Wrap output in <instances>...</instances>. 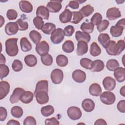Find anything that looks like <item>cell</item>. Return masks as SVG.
<instances>
[{
	"label": "cell",
	"mask_w": 125,
	"mask_h": 125,
	"mask_svg": "<svg viewBox=\"0 0 125 125\" xmlns=\"http://www.w3.org/2000/svg\"><path fill=\"white\" fill-rule=\"evenodd\" d=\"M63 31H64L65 36L70 37V36H71L73 35V34L74 33L75 29L72 25H69L66 26L64 28Z\"/></svg>",
	"instance_id": "cell-52"
},
{
	"label": "cell",
	"mask_w": 125,
	"mask_h": 125,
	"mask_svg": "<svg viewBox=\"0 0 125 125\" xmlns=\"http://www.w3.org/2000/svg\"><path fill=\"white\" fill-rule=\"evenodd\" d=\"M67 115L72 120H77L81 118L82 113L80 108L77 106H70L67 111Z\"/></svg>",
	"instance_id": "cell-7"
},
{
	"label": "cell",
	"mask_w": 125,
	"mask_h": 125,
	"mask_svg": "<svg viewBox=\"0 0 125 125\" xmlns=\"http://www.w3.org/2000/svg\"><path fill=\"white\" fill-rule=\"evenodd\" d=\"M80 64L85 69H90L92 61L88 58H83L80 60Z\"/></svg>",
	"instance_id": "cell-44"
},
{
	"label": "cell",
	"mask_w": 125,
	"mask_h": 125,
	"mask_svg": "<svg viewBox=\"0 0 125 125\" xmlns=\"http://www.w3.org/2000/svg\"><path fill=\"white\" fill-rule=\"evenodd\" d=\"M62 0H51L46 5V8L51 13H57L62 9Z\"/></svg>",
	"instance_id": "cell-8"
},
{
	"label": "cell",
	"mask_w": 125,
	"mask_h": 125,
	"mask_svg": "<svg viewBox=\"0 0 125 125\" xmlns=\"http://www.w3.org/2000/svg\"><path fill=\"white\" fill-rule=\"evenodd\" d=\"M64 31L61 28L56 29L51 34L50 40L54 44L61 43L64 38Z\"/></svg>",
	"instance_id": "cell-4"
},
{
	"label": "cell",
	"mask_w": 125,
	"mask_h": 125,
	"mask_svg": "<svg viewBox=\"0 0 125 125\" xmlns=\"http://www.w3.org/2000/svg\"><path fill=\"white\" fill-rule=\"evenodd\" d=\"M116 25H119V26H122L124 28H125V19L124 18L119 20L117 22V23L116 24Z\"/></svg>",
	"instance_id": "cell-59"
},
{
	"label": "cell",
	"mask_w": 125,
	"mask_h": 125,
	"mask_svg": "<svg viewBox=\"0 0 125 125\" xmlns=\"http://www.w3.org/2000/svg\"><path fill=\"white\" fill-rule=\"evenodd\" d=\"M0 18H1V20H0V27H1L2 25L4 23V18H3V17L2 16H0Z\"/></svg>",
	"instance_id": "cell-62"
},
{
	"label": "cell",
	"mask_w": 125,
	"mask_h": 125,
	"mask_svg": "<svg viewBox=\"0 0 125 125\" xmlns=\"http://www.w3.org/2000/svg\"><path fill=\"white\" fill-rule=\"evenodd\" d=\"M88 51V44L85 42H78L77 43V54L78 56H82L86 53Z\"/></svg>",
	"instance_id": "cell-24"
},
{
	"label": "cell",
	"mask_w": 125,
	"mask_h": 125,
	"mask_svg": "<svg viewBox=\"0 0 125 125\" xmlns=\"http://www.w3.org/2000/svg\"><path fill=\"white\" fill-rule=\"evenodd\" d=\"M68 62V60L66 56L64 55H59L56 58V63L59 66L64 67Z\"/></svg>",
	"instance_id": "cell-38"
},
{
	"label": "cell",
	"mask_w": 125,
	"mask_h": 125,
	"mask_svg": "<svg viewBox=\"0 0 125 125\" xmlns=\"http://www.w3.org/2000/svg\"><path fill=\"white\" fill-rule=\"evenodd\" d=\"M7 115V110L5 108L0 106V121H4Z\"/></svg>",
	"instance_id": "cell-54"
},
{
	"label": "cell",
	"mask_w": 125,
	"mask_h": 125,
	"mask_svg": "<svg viewBox=\"0 0 125 125\" xmlns=\"http://www.w3.org/2000/svg\"><path fill=\"white\" fill-rule=\"evenodd\" d=\"M24 62L28 66L33 67L37 63V59L35 55L29 54L25 57Z\"/></svg>",
	"instance_id": "cell-31"
},
{
	"label": "cell",
	"mask_w": 125,
	"mask_h": 125,
	"mask_svg": "<svg viewBox=\"0 0 125 125\" xmlns=\"http://www.w3.org/2000/svg\"><path fill=\"white\" fill-rule=\"evenodd\" d=\"M117 108L118 110L121 113L125 112V100H122L120 101L117 104Z\"/></svg>",
	"instance_id": "cell-53"
},
{
	"label": "cell",
	"mask_w": 125,
	"mask_h": 125,
	"mask_svg": "<svg viewBox=\"0 0 125 125\" xmlns=\"http://www.w3.org/2000/svg\"><path fill=\"white\" fill-rule=\"evenodd\" d=\"M82 107L85 111L90 112L94 110L95 103L92 99L88 98L85 99L82 103Z\"/></svg>",
	"instance_id": "cell-19"
},
{
	"label": "cell",
	"mask_w": 125,
	"mask_h": 125,
	"mask_svg": "<svg viewBox=\"0 0 125 125\" xmlns=\"http://www.w3.org/2000/svg\"><path fill=\"white\" fill-rule=\"evenodd\" d=\"M56 29V25L51 22H46L44 24L42 28V31L47 35L51 34Z\"/></svg>",
	"instance_id": "cell-29"
},
{
	"label": "cell",
	"mask_w": 125,
	"mask_h": 125,
	"mask_svg": "<svg viewBox=\"0 0 125 125\" xmlns=\"http://www.w3.org/2000/svg\"><path fill=\"white\" fill-rule=\"evenodd\" d=\"M45 124L46 125H59L60 123L57 120V119L55 117H52L51 118L47 119L45 120Z\"/></svg>",
	"instance_id": "cell-55"
},
{
	"label": "cell",
	"mask_w": 125,
	"mask_h": 125,
	"mask_svg": "<svg viewBox=\"0 0 125 125\" xmlns=\"http://www.w3.org/2000/svg\"><path fill=\"white\" fill-rule=\"evenodd\" d=\"M98 40L100 43L104 48L106 47L110 41V38L109 36L107 33H101L100 34L98 38Z\"/></svg>",
	"instance_id": "cell-30"
},
{
	"label": "cell",
	"mask_w": 125,
	"mask_h": 125,
	"mask_svg": "<svg viewBox=\"0 0 125 125\" xmlns=\"http://www.w3.org/2000/svg\"><path fill=\"white\" fill-rule=\"evenodd\" d=\"M79 4L80 3L77 0H71L69 1L68 6L72 9H76L79 7Z\"/></svg>",
	"instance_id": "cell-56"
},
{
	"label": "cell",
	"mask_w": 125,
	"mask_h": 125,
	"mask_svg": "<svg viewBox=\"0 0 125 125\" xmlns=\"http://www.w3.org/2000/svg\"><path fill=\"white\" fill-rule=\"evenodd\" d=\"M16 22L18 25L19 30L21 31H25L28 28V23L27 22L23 21L21 19H18Z\"/></svg>",
	"instance_id": "cell-49"
},
{
	"label": "cell",
	"mask_w": 125,
	"mask_h": 125,
	"mask_svg": "<svg viewBox=\"0 0 125 125\" xmlns=\"http://www.w3.org/2000/svg\"><path fill=\"white\" fill-rule=\"evenodd\" d=\"M102 90L101 86L97 83L91 84L89 87V92L92 96H99L102 93Z\"/></svg>",
	"instance_id": "cell-23"
},
{
	"label": "cell",
	"mask_w": 125,
	"mask_h": 125,
	"mask_svg": "<svg viewBox=\"0 0 125 125\" xmlns=\"http://www.w3.org/2000/svg\"><path fill=\"white\" fill-rule=\"evenodd\" d=\"M21 49L23 52H28L31 50L32 46L29 40L26 37H22L20 40Z\"/></svg>",
	"instance_id": "cell-27"
},
{
	"label": "cell",
	"mask_w": 125,
	"mask_h": 125,
	"mask_svg": "<svg viewBox=\"0 0 125 125\" xmlns=\"http://www.w3.org/2000/svg\"><path fill=\"white\" fill-rule=\"evenodd\" d=\"M10 84L5 81L0 82V100H2L9 93L10 91Z\"/></svg>",
	"instance_id": "cell-14"
},
{
	"label": "cell",
	"mask_w": 125,
	"mask_h": 125,
	"mask_svg": "<svg viewBox=\"0 0 125 125\" xmlns=\"http://www.w3.org/2000/svg\"><path fill=\"white\" fill-rule=\"evenodd\" d=\"M22 67V63L19 60H15L12 64V68L15 72H19L21 71Z\"/></svg>",
	"instance_id": "cell-48"
},
{
	"label": "cell",
	"mask_w": 125,
	"mask_h": 125,
	"mask_svg": "<svg viewBox=\"0 0 125 125\" xmlns=\"http://www.w3.org/2000/svg\"><path fill=\"white\" fill-rule=\"evenodd\" d=\"M19 7L22 12L26 13H29L33 10V5L27 0H21L19 2Z\"/></svg>",
	"instance_id": "cell-22"
},
{
	"label": "cell",
	"mask_w": 125,
	"mask_h": 125,
	"mask_svg": "<svg viewBox=\"0 0 125 125\" xmlns=\"http://www.w3.org/2000/svg\"><path fill=\"white\" fill-rule=\"evenodd\" d=\"M75 38L78 42L83 41L86 43H88L91 39V37L89 34L80 31L76 32Z\"/></svg>",
	"instance_id": "cell-25"
},
{
	"label": "cell",
	"mask_w": 125,
	"mask_h": 125,
	"mask_svg": "<svg viewBox=\"0 0 125 125\" xmlns=\"http://www.w3.org/2000/svg\"><path fill=\"white\" fill-rule=\"evenodd\" d=\"M41 60L43 64L46 66H50L53 63V58L51 55L47 54L44 56H41Z\"/></svg>",
	"instance_id": "cell-42"
},
{
	"label": "cell",
	"mask_w": 125,
	"mask_h": 125,
	"mask_svg": "<svg viewBox=\"0 0 125 125\" xmlns=\"http://www.w3.org/2000/svg\"><path fill=\"white\" fill-rule=\"evenodd\" d=\"M39 91H45L48 93V82L47 80H43L39 81L36 86L34 91V95Z\"/></svg>",
	"instance_id": "cell-18"
},
{
	"label": "cell",
	"mask_w": 125,
	"mask_h": 125,
	"mask_svg": "<svg viewBox=\"0 0 125 125\" xmlns=\"http://www.w3.org/2000/svg\"><path fill=\"white\" fill-rule=\"evenodd\" d=\"M9 73V67L5 64H0V78L2 80L8 76Z\"/></svg>",
	"instance_id": "cell-43"
},
{
	"label": "cell",
	"mask_w": 125,
	"mask_h": 125,
	"mask_svg": "<svg viewBox=\"0 0 125 125\" xmlns=\"http://www.w3.org/2000/svg\"><path fill=\"white\" fill-rule=\"evenodd\" d=\"M106 17L110 20H115L121 17V13L119 8L114 7L109 8L106 11Z\"/></svg>",
	"instance_id": "cell-11"
},
{
	"label": "cell",
	"mask_w": 125,
	"mask_h": 125,
	"mask_svg": "<svg viewBox=\"0 0 125 125\" xmlns=\"http://www.w3.org/2000/svg\"><path fill=\"white\" fill-rule=\"evenodd\" d=\"M120 93L121 95H122L123 97H125V86H123L120 90Z\"/></svg>",
	"instance_id": "cell-61"
},
{
	"label": "cell",
	"mask_w": 125,
	"mask_h": 125,
	"mask_svg": "<svg viewBox=\"0 0 125 125\" xmlns=\"http://www.w3.org/2000/svg\"><path fill=\"white\" fill-rule=\"evenodd\" d=\"M104 67V64L103 61L101 60H96L92 61L90 69L92 72H100L102 71Z\"/></svg>",
	"instance_id": "cell-21"
},
{
	"label": "cell",
	"mask_w": 125,
	"mask_h": 125,
	"mask_svg": "<svg viewBox=\"0 0 125 125\" xmlns=\"http://www.w3.org/2000/svg\"><path fill=\"white\" fill-rule=\"evenodd\" d=\"M119 66L120 64L119 62L115 59H110L108 60L106 64L107 69L111 71H114Z\"/></svg>",
	"instance_id": "cell-37"
},
{
	"label": "cell",
	"mask_w": 125,
	"mask_h": 125,
	"mask_svg": "<svg viewBox=\"0 0 125 125\" xmlns=\"http://www.w3.org/2000/svg\"><path fill=\"white\" fill-rule=\"evenodd\" d=\"M94 25L92 22H83L80 26V29L85 33L87 34L91 33L94 30Z\"/></svg>",
	"instance_id": "cell-36"
},
{
	"label": "cell",
	"mask_w": 125,
	"mask_h": 125,
	"mask_svg": "<svg viewBox=\"0 0 125 125\" xmlns=\"http://www.w3.org/2000/svg\"><path fill=\"white\" fill-rule=\"evenodd\" d=\"M33 22L35 27L39 30L42 29V26L44 25V21L42 19L38 16L35 17L33 19Z\"/></svg>",
	"instance_id": "cell-46"
},
{
	"label": "cell",
	"mask_w": 125,
	"mask_h": 125,
	"mask_svg": "<svg viewBox=\"0 0 125 125\" xmlns=\"http://www.w3.org/2000/svg\"><path fill=\"white\" fill-rule=\"evenodd\" d=\"M34 94L30 91H25L21 95L20 101L24 104H27L31 103L33 99Z\"/></svg>",
	"instance_id": "cell-26"
},
{
	"label": "cell",
	"mask_w": 125,
	"mask_h": 125,
	"mask_svg": "<svg viewBox=\"0 0 125 125\" xmlns=\"http://www.w3.org/2000/svg\"><path fill=\"white\" fill-rule=\"evenodd\" d=\"M109 24V22L106 20H103L97 25V28L99 32H102L106 30Z\"/></svg>",
	"instance_id": "cell-47"
},
{
	"label": "cell",
	"mask_w": 125,
	"mask_h": 125,
	"mask_svg": "<svg viewBox=\"0 0 125 125\" xmlns=\"http://www.w3.org/2000/svg\"><path fill=\"white\" fill-rule=\"evenodd\" d=\"M72 19L70 22L74 24L79 23L83 18V15L80 11H72Z\"/></svg>",
	"instance_id": "cell-40"
},
{
	"label": "cell",
	"mask_w": 125,
	"mask_h": 125,
	"mask_svg": "<svg viewBox=\"0 0 125 125\" xmlns=\"http://www.w3.org/2000/svg\"><path fill=\"white\" fill-rule=\"evenodd\" d=\"M7 125H20V123L16 120H15L14 119H11L7 123Z\"/></svg>",
	"instance_id": "cell-58"
},
{
	"label": "cell",
	"mask_w": 125,
	"mask_h": 125,
	"mask_svg": "<svg viewBox=\"0 0 125 125\" xmlns=\"http://www.w3.org/2000/svg\"><path fill=\"white\" fill-rule=\"evenodd\" d=\"M89 52L91 56L96 57L101 53V49L96 42H93L90 45Z\"/></svg>",
	"instance_id": "cell-32"
},
{
	"label": "cell",
	"mask_w": 125,
	"mask_h": 125,
	"mask_svg": "<svg viewBox=\"0 0 125 125\" xmlns=\"http://www.w3.org/2000/svg\"><path fill=\"white\" fill-rule=\"evenodd\" d=\"M114 76L119 83H122L125 80V69L122 67H119L114 71Z\"/></svg>",
	"instance_id": "cell-20"
},
{
	"label": "cell",
	"mask_w": 125,
	"mask_h": 125,
	"mask_svg": "<svg viewBox=\"0 0 125 125\" xmlns=\"http://www.w3.org/2000/svg\"><path fill=\"white\" fill-rule=\"evenodd\" d=\"M72 11L65 8L64 10L60 14L59 20L62 23H66L70 22L72 19Z\"/></svg>",
	"instance_id": "cell-16"
},
{
	"label": "cell",
	"mask_w": 125,
	"mask_h": 125,
	"mask_svg": "<svg viewBox=\"0 0 125 125\" xmlns=\"http://www.w3.org/2000/svg\"><path fill=\"white\" fill-rule=\"evenodd\" d=\"M36 101L40 104H44L49 101V96L48 93L45 91H39L34 95Z\"/></svg>",
	"instance_id": "cell-15"
},
{
	"label": "cell",
	"mask_w": 125,
	"mask_h": 125,
	"mask_svg": "<svg viewBox=\"0 0 125 125\" xmlns=\"http://www.w3.org/2000/svg\"><path fill=\"white\" fill-rule=\"evenodd\" d=\"M6 17L9 20H14L18 17V13L14 9H9L6 13Z\"/></svg>",
	"instance_id": "cell-50"
},
{
	"label": "cell",
	"mask_w": 125,
	"mask_h": 125,
	"mask_svg": "<svg viewBox=\"0 0 125 125\" xmlns=\"http://www.w3.org/2000/svg\"><path fill=\"white\" fill-rule=\"evenodd\" d=\"M37 124L35 119L31 116H28L25 118L23 121L24 125H36Z\"/></svg>",
	"instance_id": "cell-51"
},
{
	"label": "cell",
	"mask_w": 125,
	"mask_h": 125,
	"mask_svg": "<svg viewBox=\"0 0 125 125\" xmlns=\"http://www.w3.org/2000/svg\"><path fill=\"white\" fill-rule=\"evenodd\" d=\"M116 100L115 94L110 91H104L100 95V100L104 104L111 105L114 103Z\"/></svg>",
	"instance_id": "cell-3"
},
{
	"label": "cell",
	"mask_w": 125,
	"mask_h": 125,
	"mask_svg": "<svg viewBox=\"0 0 125 125\" xmlns=\"http://www.w3.org/2000/svg\"><path fill=\"white\" fill-rule=\"evenodd\" d=\"M19 30V27L16 22H9L5 26V32L9 36L15 35Z\"/></svg>",
	"instance_id": "cell-13"
},
{
	"label": "cell",
	"mask_w": 125,
	"mask_h": 125,
	"mask_svg": "<svg viewBox=\"0 0 125 125\" xmlns=\"http://www.w3.org/2000/svg\"><path fill=\"white\" fill-rule=\"evenodd\" d=\"M10 112L12 116L16 118H21L23 115V110L21 107L19 106L12 107Z\"/></svg>",
	"instance_id": "cell-41"
},
{
	"label": "cell",
	"mask_w": 125,
	"mask_h": 125,
	"mask_svg": "<svg viewBox=\"0 0 125 125\" xmlns=\"http://www.w3.org/2000/svg\"><path fill=\"white\" fill-rule=\"evenodd\" d=\"M124 28L122 26L115 25L110 27V32L113 37H119L122 35Z\"/></svg>",
	"instance_id": "cell-28"
},
{
	"label": "cell",
	"mask_w": 125,
	"mask_h": 125,
	"mask_svg": "<svg viewBox=\"0 0 125 125\" xmlns=\"http://www.w3.org/2000/svg\"><path fill=\"white\" fill-rule=\"evenodd\" d=\"M103 84L104 88L108 91L113 90L116 86V81L112 77L107 76L103 81Z\"/></svg>",
	"instance_id": "cell-10"
},
{
	"label": "cell",
	"mask_w": 125,
	"mask_h": 125,
	"mask_svg": "<svg viewBox=\"0 0 125 125\" xmlns=\"http://www.w3.org/2000/svg\"><path fill=\"white\" fill-rule=\"evenodd\" d=\"M36 15L43 19L48 20L49 17V11L46 7L41 5L38 7L37 9Z\"/></svg>",
	"instance_id": "cell-17"
},
{
	"label": "cell",
	"mask_w": 125,
	"mask_h": 125,
	"mask_svg": "<svg viewBox=\"0 0 125 125\" xmlns=\"http://www.w3.org/2000/svg\"><path fill=\"white\" fill-rule=\"evenodd\" d=\"M25 91L24 89L21 87H17L14 89L10 97V102L12 104L16 103L20 100L21 97Z\"/></svg>",
	"instance_id": "cell-12"
},
{
	"label": "cell",
	"mask_w": 125,
	"mask_h": 125,
	"mask_svg": "<svg viewBox=\"0 0 125 125\" xmlns=\"http://www.w3.org/2000/svg\"><path fill=\"white\" fill-rule=\"evenodd\" d=\"M29 36L32 42L36 44L40 42L42 39V35L41 33L35 30L31 31L29 34Z\"/></svg>",
	"instance_id": "cell-33"
},
{
	"label": "cell",
	"mask_w": 125,
	"mask_h": 125,
	"mask_svg": "<svg viewBox=\"0 0 125 125\" xmlns=\"http://www.w3.org/2000/svg\"><path fill=\"white\" fill-rule=\"evenodd\" d=\"M62 49L65 53H71L74 50V44L71 40L66 41L62 45Z\"/></svg>",
	"instance_id": "cell-35"
},
{
	"label": "cell",
	"mask_w": 125,
	"mask_h": 125,
	"mask_svg": "<svg viewBox=\"0 0 125 125\" xmlns=\"http://www.w3.org/2000/svg\"><path fill=\"white\" fill-rule=\"evenodd\" d=\"M94 11V8L90 4H87L83 6L80 9V12L82 13L83 17H88L91 15Z\"/></svg>",
	"instance_id": "cell-34"
},
{
	"label": "cell",
	"mask_w": 125,
	"mask_h": 125,
	"mask_svg": "<svg viewBox=\"0 0 125 125\" xmlns=\"http://www.w3.org/2000/svg\"><path fill=\"white\" fill-rule=\"evenodd\" d=\"M50 78L52 83L55 84H60L63 78V73L62 70L56 68L52 70L50 74Z\"/></svg>",
	"instance_id": "cell-6"
},
{
	"label": "cell",
	"mask_w": 125,
	"mask_h": 125,
	"mask_svg": "<svg viewBox=\"0 0 125 125\" xmlns=\"http://www.w3.org/2000/svg\"><path fill=\"white\" fill-rule=\"evenodd\" d=\"M35 50L40 56H43L48 54L49 45L46 41H42L36 44Z\"/></svg>",
	"instance_id": "cell-5"
},
{
	"label": "cell",
	"mask_w": 125,
	"mask_h": 125,
	"mask_svg": "<svg viewBox=\"0 0 125 125\" xmlns=\"http://www.w3.org/2000/svg\"><path fill=\"white\" fill-rule=\"evenodd\" d=\"M41 112L42 115L43 116L48 117L54 113V108L52 105H46L42 107L41 109Z\"/></svg>",
	"instance_id": "cell-39"
},
{
	"label": "cell",
	"mask_w": 125,
	"mask_h": 125,
	"mask_svg": "<svg viewBox=\"0 0 125 125\" xmlns=\"http://www.w3.org/2000/svg\"><path fill=\"white\" fill-rule=\"evenodd\" d=\"M18 38H9L5 41V51L6 54L10 57L16 56L19 52L17 45Z\"/></svg>",
	"instance_id": "cell-2"
},
{
	"label": "cell",
	"mask_w": 125,
	"mask_h": 125,
	"mask_svg": "<svg viewBox=\"0 0 125 125\" xmlns=\"http://www.w3.org/2000/svg\"><path fill=\"white\" fill-rule=\"evenodd\" d=\"M105 49L109 55H119L125 49V41L121 40L116 42L114 41H110Z\"/></svg>",
	"instance_id": "cell-1"
},
{
	"label": "cell",
	"mask_w": 125,
	"mask_h": 125,
	"mask_svg": "<svg viewBox=\"0 0 125 125\" xmlns=\"http://www.w3.org/2000/svg\"><path fill=\"white\" fill-rule=\"evenodd\" d=\"M72 79L74 81L78 83H82L85 81L86 78L85 73L81 69L74 70L72 74Z\"/></svg>",
	"instance_id": "cell-9"
},
{
	"label": "cell",
	"mask_w": 125,
	"mask_h": 125,
	"mask_svg": "<svg viewBox=\"0 0 125 125\" xmlns=\"http://www.w3.org/2000/svg\"><path fill=\"white\" fill-rule=\"evenodd\" d=\"M103 17L102 15L99 13H95L90 19L91 22H92L94 25H98L102 21Z\"/></svg>",
	"instance_id": "cell-45"
},
{
	"label": "cell",
	"mask_w": 125,
	"mask_h": 125,
	"mask_svg": "<svg viewBox=\"0 0 125 125\" xmlns=\"http://www.w3.org/2000/svg\"><path fill=\"white\" fill-rule=\"evenodd\" d=\"M6 62L5 57L3 56L2 54H0V64H5Z\"/></svg>",
	"instance_id": "cell-60"
},
{
	"label": "cell",
	"mask_w": 125,
	"mask_h": 125,
	"mask_svg": "<svg viewBox=\"0 0 125 125\" xmlns=\"http://www.w3.org/2000/svg\"><path fill=\"white\" fill-rule=\"evenodd\" d=\"M95 125H106L107 123L106 121L103 119H98L94 123Z\"/></svg>",
	"instance_id": "cell-57"
}]
</instances>
